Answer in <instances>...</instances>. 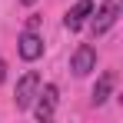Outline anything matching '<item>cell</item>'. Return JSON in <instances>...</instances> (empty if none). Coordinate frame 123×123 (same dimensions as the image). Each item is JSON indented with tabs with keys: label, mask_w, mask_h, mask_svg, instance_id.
Masks as SVG:
<instances>
[{
	"label": "cell",
	"mask_w": 123,
	"mask_h": 123,
	"mask_svg": "<svg viewBox=\"0 0 123 123\" xmlns=\"http://www.w3.org/2000/svg\"><path fill=\"white\" fill-rule=\"evenodd\" d=\"M20 3H27V7H30V3H37V0H20Z\"/></svg>",
	"instance_id": "cell-9"
},
{
	"label": "cell",
	"mask_w": 123,
	"mask_h": 123,
	"mask_svg": "<svg viewBox=\"0 0 123 123\" xmlns=\"http://www.w3.org/2000/svg\"><path fill=\"white\" fill-rule=\"evenodd\" d=\"M110 90H113V73H103L100 80H97V86H93V103L100 106V103L110 97Z\"/></svg>",
	"instance_id": "cell-7"
},
{
	"label": "cell",
	"mask_w": 123,
	"mask_h": 123,
	"mask_svg": "<svg viewBox=\"0 0 123 123\" xmlns=\"http://www.w3.org/2000/svg\"><path fill=\"white\" fill-rule=\"evenodd\" d=\"M93 67H97V50H93L90 43H80V47L73 50V57H70V70H73L77 77H86Z\"/></svg>",
	"instance_id": "cell-3"
},
{
	"label": "cell",
	"mask_w": 123,
	"mask_h": 123,
	"mask_svg": "<svg viewBox=\"0 0 123 123\" xmlns=\"http://www.w3.org/2000/svg\"><path fill=\"white\" fill-rule=\"evenodd\" d=\"M93 13V0H77L70 10H67V17H63V27L67 30H80L83 23H86V17Z\"/></svg>",
	"instance_id": "cell-6"
},
{
	"label": "cell",
	"mask_w": 123,
	"mask_h": 123,
	"mask_svg": "<svg viewBox=\"0 0 123 123\" xmlns=\"http://www.w3.org/2000/svg\"><path fill=\"white\" fill-rule=\"evenodd\" d=\"M37 97H40V100H37V106H33V117H37V120H53V110H57V86L47 83L43 93H37Z\"/></svg>",
	"instance_id": "cell-5"
},
{
	"label": "cell",
	"mask_w": 123,
	"mask_h": 123,
	"mask_svg": "<svg viewBox=\"0 0 123 123\" xmlns=\"http://www.w3.org/2000/svg\"><path fill=\"white\" fill-rule=\"evenodd\" d=\"M120 7H123V0H106L100 10H97V17H93V33H97V37H100V33H106V30L117 23Z\"/></svg>",
	"instance_id": "cell-2"
},
{
	"label": "cell",
	"mask_w": 123,
	"mask_h": 123,
	"mask_svg": "<svg viewBox=\"0 0 123 123\" xmlns=\"http://www.w3.org/2000/svg\"><path fill=\"white\" fill-rule=\"evenodd\" d=\"M37 90H40V73H37V70L23 73L20 80H17V93H13V103H17V110H27L30 103L37 100Z\"/></svg>",
	"instance_id": "cell-1"
},
{
	"label": "cell",
	"mask_w": 123,
	"mask_h": 123,
	"mask_svg": "<svg viewBox=\"0 0 123 123\" xmlns=\"http://www.w3.org/2000/svg\"><path fill=\"white\" fill-rule=\"evenodd\" d=\"M7 80V60H0V83Z\"/></svg>",
	"instance_id": "cell-8"
},
{
	"label": "cell",
	"mask_w": 123,
	"mask_h": 123,
	"mask_svg": "<svg viewBox=\"0 0 123 123\" xmlns=\"http://www.w3.org/2000/svg\"><path fill=\"white\" fill-rule=\"evenodd\" d=\"M17 43H20V57H23L27 63H33V60L43 57V40L37 37V30H23Z\"/></svg>",
	"instance_id": "cell-4"
}]
</instances>
